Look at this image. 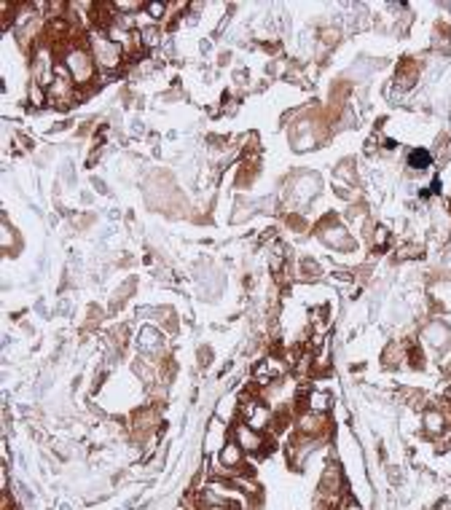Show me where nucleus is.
<instances>
[{
    "mask_svg": "<svg viewBox=\"0 0 451 510\" xmlns=\"http://www.w3.org/2000/svg\"><path fill=\"white\" fill-rule=\"evenodd\" d=\"M62 65H65V70L70 73L75 86H86L89 81H94L97 62L92 57V51L84 49V46H70V49L62 54Z\"/></svg>",
    "mask_w": 451,
    "mask_h": 510,
    "instance_id": "nucleus-1",
    "label": "nucleus"
},
{
    "mask_svg": "<svg viewBox=\"0 0 451 510\" xmlns=\"http://www.w3.org/2000/svg\"><path fill=\"white\" fill-rule=\"evenodd\" d=\"M89 51L97 62V67H102V70H119V65L124 60V49L102 30L89 33Z\"/></svg>",
    "mask_w": 451,
    "mask_h": 510,
    "instance_id": "nucleus-2",
    "label": "nucleus"
},
{
    "mask_svg": "<svg viewBox=\"0 0 451 510\" xmlns=\"http://www.w3.org/2000/svg\"><path fill=\"white\" fill-rule=\"evenodd\" d=\"M232 440L247 454V457H263V454L271 451L268 438L263 435V433L253 430L250 425H244V422H234L232 425Z\"/></svg>",
    "mask_w": 451,
    "mask_h": 510,
    "instance_id": "nucleus-3",
    "label": "nucleus"
},
{
    "mask_svg": "<svg viewBox=\"0 0 451 510\" xmlns=\"http://www.w3.org/2000/svg\"><path fill=\"white\" fill-rule=\"evenodd\" d=\"M237 422H244V425H250L258 433H266V430H271L274 411H271V406L266 401L250 398V401L239 403V419Z\"/></svg>",
    "mask_w": 451,
    "mask_h": 510,
    "instance_id": "nucleus-4",
    "label": "nucleus"
},
{
    "mask_svg": "<svg viewBox=\"0 0 451 510\" xmlns=\"http://www.w3.org/2000/svg\"><path fill=\"white\" fill-rule=\"evenodd\" d=\"M247 454H244L237 443H234L232 438L226 440V446L218 451V470L220 475L226 478V481H232V478H237V475H244L247 473Z\"/></svg>",
    "mask_w": 451,
    "mask_h": 510,
    "instance_id": "nucleus-5",
    "label": "nucleus"
},
{
    "mask_svg": "<svg viewBox=\"0 0 451 510\" xmlns=\"http://www.w3.org/2000/svg\"><path fill=\"white\" fill-rule=\"evenodd\" d=\"M295 435L301 438H328V430H330V422H328V413H317V411H304L295 416Z\"/></svg>",
    "mask_w": 451,
    "mask_h": 510,
    "instance_id": "nucleus-6",
    "label": "nucleus"
},
{
    "mask_svg": "<svg viewBox=\"0 0 451 510\" xmlns=\"http://www.w3.org/2000/svg\"><path fill=\"white\" fill-rule=\"evenodd\" d=\"M75 94V84L73 78H70V73L65 70V65H57V73H54V81H51L49 86V99L51 102H60V105H65V102H70Z\"/></svg>",
    "mask_w": 451,
    "mask_h": 510,
    "instance_id": "nucleus-7",
    "label": "nucleus"
},
{
    "mask_svg": "<svg viewBox=\"0 0 451 510\" xmlns=\"http://www.w3.org/2000/svg\"><path fill=\"white\" fill-rule=\"evenodd\" d=\"M422 425H425V433L430 435H440L443 430H446V419H443V413L435 411V408H430L425 413V419H422Z\"/></svg>",
    "mask_w": 451,
    "mask_h": 510,
    "instance_id": "nucleus-8",
    "label": "nucleus"
},
{
    "mask_svg": "<svg viewBox=\"0 0 451 510\" xmlns=\"http://www.w3.org/2000/svg\"><path fill=\"white\" fill-rule=\"evenodd\" d=\"M153 425H156V411H151V408H146L143 413H137L134 416V433L143 438L146 433H151L153 430Z\"/></svg>",
    "mask_w": 451,
    "mask_h": 510,
    "instance_id": "nucleus-9",
    "label": "nucleus"
},
{
    "mask_svg": "<svg viewBox=\"0 0 451 510\" xmlns=\"http://www.w3.org/2000/svg\"><path fill=\"white\" fill-rule=\"evenodd\" d=\"M320 237L328 244H336V247H344L347 244V231L339 229V226H328V229L320 231Z\"/></svg>",
    "mask_w": 451,
    "mask_h": 510,
    "instance_id": "nucleus-10",
    "label": "nucleus"
},
{
    "mask_svg": "<svg viewBox=\"0 0 451 510\" xmlns=\"http://www.w3.org/2000/svg\"><path fill=\"white\" fill-rule=\"evenodd\" d=\"M430 161H433V156L427 153L425 148H416V151L408 153V167H411V170H427Z\"/></svg>",
    "mask_w": 451,
    "mask_h": 510,
    "instance_id": "nucleus-11",
    "label": "nucleus"
},
{
    "mask_svg": "<svg viewBox=\"0 0 451 510\" xmlns=\"http://www.w3.org/2000/svg\"><path fill=\"white\" fill-rule=\"evenodd\" d=\"M113 6V13H119V16H132L143 9V3L140 0H116V3H110Z\"/></svg>",
    "mask_w": 451,
    "mask_h": 510,
    "instance_id": "nucleus-12",
    "label": "nucleus"
},
{
    "mask_svg": "<svg viewBox=\"0 0 451 510\" xmlns=\"http://www.w3.org/2000/svg\"><path fill=\"white\" fill-rule=\"evenodd\" d=\"M159 40H161L159 27H143L140 38H137V43H143V46H159Z\"/></svg>",
    "mask_w": 451,
    "mask_h": 510,
    "instance_id": "nucleus-13",
    "label": "nucleus"
},
{
    "mask_svg": "<svg viewBox=\"0 0 451 510\" xmlns=\"http://www.w3.org/2000/svg\"><path fill=\"white\" fill-rule=\"evenodd\" d=\"M306 408H309V411L325 413L328 411V395H322V392H312V395L306 398Z\"/></svg>",
    "mask_w": 451,
    "mask_h": 510,
    "instance_id": "nucleus-14",
    "label": "nucleus"
},
{
    "mask_svg": "<svg viewBox=\"0 0 451 510\" xmlns=\"http://www.w3.org/2000/svg\"><path fill=\"white\" fill-rule=\"evenodd\" d=\"M159 333H156V330H143V333H140V349H143V352H153V349H159Z\"/></svg>",
    "mask_w": 451,
    "mask_h": 510,
    "instance_id": "nucleus-15",
    "label": "nucleus"
},
{
    "mask_svg": "<svg viewBox=\"0 0 451 510\" xmlns=\"http://www.w3.org/2000/svg\"><path fill=\"white\" fill-rule=\"evenodd\" d=\"M146 9H148V16H151V19H161V16L167 13V6H164V3H159V0L146 3Z\"/></svg>",
    "mask_w": 451,
    "mask_h": 510,
    "instance_id": "nucleus-16",
    "label": "nucleus"
},
{
    "mask_svg": "<svg viewBox=\"0 0 451 510\" xmlns=\"http://www.w3.org/2000/svg\"><path fill=\"white\" fill-rule=\"evenodd\" d=\"M30 99H33L36 105H43V102L49 99V94H43V89H40V84H38V81H33V84H30Z\"/></svg>",
    "mask_w": 451,
    "mask_h": 510,
    "instance_id": "nucleus-17",
    "label": "nucleus"
},
{
    "mask_svg": "<svg viewBox=\"0 0 451 510\" xmlns=\"http://www.w3.org/2000/svg\"><path fill=\"white\" fill-rule=\"evenodd\" d=\"M11 244V234H9V226H3V250H9Z\"/></svg>",
    "mask_w": 451,
    "mask_h": 510,
    "instance_id": "nucleus-18",
    "label": "nucleus"
}]
</instances>
